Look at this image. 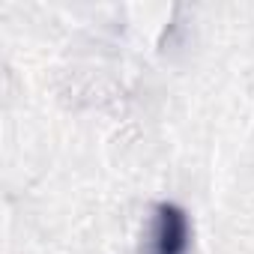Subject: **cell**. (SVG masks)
Wrapping results in <instances>:
<instances>
[{
  "label": "cell",
  "mask_w": 254,
  "mask_h": 254,
  "mask_svg": "<svg viewBox=\"0 0 254 254\" xmlns=\"http://www.w3.org/2000/svg\"><path fill=\"white\" fill-rule=\"evenodd\" d=\"M189 248V221L183 209L165 203L153 227V254H186Z\"/></svg>",
  "instance_id": "6da1fadb"
}]
</instances>
